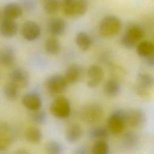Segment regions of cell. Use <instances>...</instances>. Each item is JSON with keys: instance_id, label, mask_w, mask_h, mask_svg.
Wrapping results in <instances>:
<instances>
[{"instance_id": "cell-18", "label": "cell", "mask_w": 154, "mask_h": 154, "mask_svg": "<svg viewBox=\"0 0 154 154\" xmlns=\"http://www.w3.org/2000/svg\"><path fill=\"white\" fill-rule=\"evenodd\" d=\"M16 61V55L13 49L10 46L3 48L0 53V61L1 64L6 67L13 66Z\"/></svg>"}, {"instance_id": "cell-9", "label": "cell", "mask_w": 154, "mask_h": 154, "mask_svg": "<svg viewBox=\"0 0 154 154\" xmlns=\"http://www.w3.org/2000/svg\"><path fill=\"white\" fill-rule=\"evenodd\" d=\"M41 29L38 23L32 20H28L23 23L21 34L23 37L29 42L34 41L39 37Z\"/></svg>"}, {"instance_id": "cell-3", "label": "cell", "mask_w": 154, "mask_h": 154, "mask_svg": "<svg viewBox=\"0 0 154 154\" xmlns=\"http://www.w3.org/2000/svg\"><path fill=\"white\" fill-rule=\"evenodd\" d=\"M103 114L102 106L97 103H88L79 111V117L85 123L94 124L99 122Z\"/></svg>"}, {"instance_id": "cell-23", "label": "cell", "mask_w": 154, "mask_h": 154, "mask_svg": "<svg viewBox=\"0 0 154 154\" xmlns=\"http://www.w3.org/2000/svg\"><path fill=\"white\" fill-rule=\"evenodd\" d=\"M20 88L15 83L10 81L4 87L3 92L5 97L10 100H16L19 96Z\"/></svg>"}, {"instance_id": "cell-14", "label": "cell", "mask_w": 154, "mask_h": 154, "mask_svg": "<svg viewBox=\"0 0 154 154\" xmlns=\"http://www.w3.org/2000/svg\"><path fill=\"white\" fill-rule=\"evenodd\" d=\"M18 25L15 20L1 17L0 31L1 35L6 38L14 37L17 32Z\"/></svg>"}, {"instance_id": "cell-15", "label": "cell", "mask_w": 154, "mask_h": 154, "mask_svg": "<svg viewBox=\"0 0 154 154\" xmlns=\"http://www.w3.org/2000/svg\"><path fill=\"white\" fill-rule=\"evenodd\" d=\"M22 11L23 8L21 5L15 2H10L4 7L1 17L15 20L22 15Z\"/></svg>"}, {"instance_id": "cell-28", "label": "cell", "mask_w": 154, "mask_h": 154, "mask_svg": "<svg viewBox=\"0 0 154 154\" xmlns=\"http://www.w3.org/2000/svg\"><path fill=\"white\" fill-rule=\"evenodd\" d=\"M64 149L63 145L55 140L49 141L45 146L46 154H63Z\"/></svg>"}, {"instance_id": "cell-37", "label": "cell", "mask_w": 154, "mask_h": 154, "mask_svg": "<svg viewBox=\"0 0 154 154\" xmlns=\"http://www.w3.org/2000/svg\"><path fill=\"white\" fill-rule=\"evenodd\" d=\"M146 65L150 67H154V54L144 58Z\"/></svg>"}, {"instance_id": "cell-24", "label": "cell", "mask_w": 154, "mask_h": 154, "mask_svg": "<svg viewBox=\"0 0 154 154\" xmlns=\"http://www.w3.org/2000/svg\"><path fill=\"white\" fill-rule=\"evenodd\" d=\"M75 43L81 51H86L91 45V39L86 32L81 31L75 37Z\"/></svg>"}, {"instance_id": "cell-12", "label": "cell", "mask_w": 154, "mask_h": 154, "mask_svg": "<svg viewBox=\"0 0 154 154\" xmlns=\"http://www.w3.org/2000/svg\"><path fill=\"white\" fill-rule=\"evenodd\" d=\"M10 81L17 84L20 88H25L29 83V75L26 70L22 67H16L10 73Z\"/></svg>"}, {"instance_id": "cell-30", "label": "cell", "mask_w": 154, "mask_h": 154, "mask_svg": "<svg viewBox=\"0 0 154 154\" xmlns=\"http://www.w3.org/2000/svg\"><path fill=\"white\" fill-rule=\"evenodd\" d=\"M44 11L49 14L56 13L61 7L60 0H44L43 2Z\"/></svg>"}, {"instance_id": "cell-34", "label": "cell", "mask_w": 154, "mask_h": 154, "mask_svg": "<svg viewBox=\"0 0 154 154\" xmlns=\"http://www.w3.org/2000/svg\"><path fill=\"white\" fill-rule=\"evenodd\" d=\"M133 90L134 91V92L140 97L143 98V99H147L150 97V91L149 90L145 88L140 85H139L138 84H137V83L134 85L133 87Z\"/></svg>"}, {"instance_id": "cell-33", "label": "cell", "mask_w": 154, "mask_h": 154, "mask_svg": "<svg viewBox=\"0 0 154 154\" xmlns=\"http://www.w3.org/2000/svg\"><path fill=\"white\" fill-rule=\"evenodd\" d=\"M30 117L32 121L35 124L42 125L44 124L47 120V114L45 110L40 109L31 111Z\"/></svg>"}, {"instance_id": "cell-7", "label": "cell", "mask_w": 154, "mask_h": 154, "mask_svg": "<svg viewBox=\"0 0 154 154\" xmlns=\"http://www.w3.org/2000/svg\"><path fill=\"white\" fill-rule=\"evenodd\" d=\"M50 111L58 119L68 118L71 113V106L69 99L64 96L57 97L51 103Z\"/></svg>"}, {"instance_id": "cell-22", "label": "cell", "mask_w": 154, "mask_h": 154, "mask_svg": "<svg viewBox=\"0 0 154 154\" xmlns=\"http://www.w3.org/2000/svg\"><path fill=\"white\" fill-rule=\"evenodd\" d=\"M0 134V149L1 150H5L9 147L13 141L9 127L5 125H1Z\"/></svg>"}, {"instance_id": "cell-25", "label": "cell", "mask_w": 154, "mask_h": 154, "mask_svg": "<svg viewBox=\"0 0 154 154\" xmlns=\"http://www.w3.org/2000/svg\"><path fill=\"white\" fill-rule=\"evenodd\" d=\"M136 50L138 55L146 58L154 54V45L149 41H142L137 44Z\"/></svg>"}, {"instance_id": "cell-16", "label": "cell", "mask_w": 154, "mask_h": 154, "mask_svg": "<svg viewBox=\"0 0 154 154\" xmlns=\"http://www.w3.org/2000/svg\"><path fill=\"white\" fill-rule=\"evenodd\" d=\"M140 143V137L135 132L128 131L124 134L122 140L123 149L127 151L132 150L137 148Z\"/></svg>"}, {"instance_id": "cell-26", "label": "cell", "mask_w": 154, "mask_h": 154, "mask_svg": "<svg viewBox=\"0 0 154 154\" xmlns=\"http://www.w3.org/2000/svg\"><path fill=\"white\" fill-rule=\"evenodd\" d=\"M137 84L150 90L154 87V76L149 73H139L137 77Z\"/></svg>"}, {"instance_id": "cell-1", "label": "cell", "mask_w": 154, "mask_h": 154, "mask_svg": "<svg viewBox=\"0 0 154 154\" xmlns=\"http://www.w3.org/2000/svg\"><path fill=\"white\" fill-rule=\"evenodd\" d=\"M144 31L143 28L135 23L129 24L120 38L121 45L126 49L135 47L138 41L143 38Z\"/></svg>"}, {"instance_id": "cell-11", "label": "cell", "mask_w": 154, "mask_h": 154, "mask_svg": "<svg viewBox=\"0 0 154 154\" xmlns=\"http://www.w3.org/2000/svg\"><path fill=\"white\" fill-rule=\"evenodd\" d=\"M23 105L31 111L40 109L42 106V100L36 93L29 92L25 94L22 97Z\"/></svg>"}, {"instance_id": "cell-4", "label": "cell", "mask_w": 154, "mask_h": 154, "mask_svg": "<svg viewBox=\"0 0 154 154\" xmlns=\"http://www.w3.org/2000/svg\"><path fill=\"white\" fill-rule=\"evenodd\" d=\"M61 8L66 16L79 17L87 11L88 2L87 0H63Z\"/></svg>"}, {"instance_id": "cell-17", "label": "cell", "mask_w": 154, "mask_h": 154, "mask_svg": "<svg viewBox=\"0 0 154 154\" xmlns=\"http://www.w3.org/2000/svg\"><path fill=\"white\" fill-rule=\"evenodd\" d=\"M66 28V24L64 20L60 18L51 19L48 24V29L49 33L54 36H58L63 34Z\"/></svg>"}, {"instance_id": "cell-29", "label": "cell", "mask_w": 154, "mask_h": 154, "mask_svg": "<svg viewBox=\"0 0 154 154\" xmlns=\"http://www.w3.org/2000/svg\"><path fill=\"white\" fill-rule=\"evenodd\" d=\"M45 48L48 54L51 55H56L60 50V44L55 37H51L46 39L45 44Z\"/></svg>"}, {"instance_id": "cell-21", "label": "cell", "mask_w": 154, "mask_h": 154, "mask_svg": "<svg viewBox=\"0 0 154 154\" xmlns=\"http://www.w3.org/2000/svg\"><path fill=\"white\" fill-rule=\"evenodd\" d=\"M109 131L103 126H97L92 128L88 132L89 138L95 141L105 140L109 136Z\"/></svg>"}, {"instance_id": "cell-27", "label": "cell", "mask_w": 154, "mask_h": 154, "mask_svg": "<svg viewBox=\"0 0 154 154\" xmlns=\"http://www.w3.org/2000/svg\"><path fill=\"white\" fill-rule=\"evenodd\" d=\"M42 131L36 127L29 128L25 134L26 140L32 144L39 143L42 139Z\"/></svg>"}, {"instance_id": "cell-36", "label": "cell", "mask_w": 154, "mask_h": 154, "mask_svg": "<svg viewBox=\"0 0 154 154\" xmlns=\"http://www.w3.org/2000/svg\"><path fill=\"white\" fill-rule=\"evenodd\" d=\"M73 154H91V150L90 151L88 148L85 146H81L76 148Z\"/></svg>"}, {"instance_id": "cell-35", "label": "cell", "mask_w": 154, "mask_h": 154, "mask_svg": "<svg viewBox=\"0 0 154 154\" xmlns=\"http://www.w3.org/2000/svg\"><path fill=\"white\" fill-rule=\"evenodd\" d=\"M22 7L26 11H31L35 7V0H22Z\"/></svg>"}, {"instance_id": "cell-32", "label": "cell", "mask_w": 154, "mask_h": 154, "mask_svg": "<svg viewBox=\"0 0 154 154\" xmlns=\"http://www.w3.org/2000/svg\"><path fill=\"white\" fill-rule=\"evenodd\" d=\"M109 70L111 78L119 81L122 80L126 75L125 70L119 65L110 64Z\"/></svg>"}, {"instance_id": "cell-13", "label": "cell", "mask_w": 154, "mask_h": 154, "mask_svg": "<svg viewBox=\"0 0 154 154\" xmlns=\"http://www.w3.org/2000/svg\"><path fill=\"white\" fill-rule=\"evenodd\" d=\"M82 135V129L76 122H71L67 125L65 129L66 140L70 143H74L79 140Z\"/></svg>"}, {"instance_id": "cell-31", "label": "cell", "mask_w": 154, "mask_h": 154, "mask_svg": "<svg viewBox=\"0 0 154 154\" xmlns=\"http://www.w3.org/2000/svg\"><path fill=\"white\" fill-rule=\"evenodd\" d=\"M109 146L105 140L95 141L91 149V154H109Z\"/></svg>"}, {"instance_id": "cell-8", "label": "cell", "mask_w": 154, "mask_h": 154, "mask_svg": "<svg viewBox=\"0 0 154 154\" xmlns=\"http://www.w3.org/2000/svg\"><path fill=\"white\" fill-rule=\"evenodd\" d=\"M127 124L134 129H141L146 124V116L144 112L138 108H134L126 112Z\"/></svg>"}, {"instance_id": "cell-5", "label": "cell", "mask_w": 154, "mask_h": 154, "mask_svg": "<svg viewBox=\"0 0 154 154\" xmlns=\"http://www.w3.org/2000/svg\"><path fill=\"white\" fill-rule=\"evenodd\" d=\"M68 84L63 75L54 74L46 78L45 81V88L48 94L54 96L64 92Z\"/></svg>"}, {"instance_id": "cell-6", "label": "cell", "mask_w": 154, "mask_h": 154, "mask_svg": "<svg viewBox=\"0 0 154 154\" xmlns=\"http://www.w3.org/2000/svg\"><path fill=\"white\" fill-rule=\"evenodd\" d=\"M126 124V112L120 108L114 110L107 120V128L114 134L122 133Z\"/></svg>"}, {"instance_id": "cell-20", "label": "cell", "mask_w": 154, "mask_h": 154, "mask_svg": "<svg viewBox=\"0 0 154 154\" xmlns=\"http://www.w3.org/2000/svg\"><path fill=\"white\" fill-rule=\"evenodd\" d=\"M81 72V67L78 64H73L67 68L64 76L68 84H75L80 79Z\"/></svg>"}, {"instance_id": "cell-10", "label": "cell", "mask_w": 154, "mask_h": 154, "mask_svg": "<svg viewBox=\"0 0 154 154\" xmlns=\"http://www.w3.org/2000/svg\"><path fill=\"white\" fill-rule=\"evenodd\" d=\"M87 86L89 88H95L99 85L104 77V72L101 66L97 64L90 66L87 70Z\"/></svg>"}, {"instance_id": "cell-38", "label": "cell", "mask_w": 154, "mask_h": 154, "mask_svg": "<svg viewBox=\"0 0 154 154\" xmlns=\"http://www.w3.org/2000/svg\"><path fill=\"white\" fill-rule=\"evenodd\" d=\"M16 154H28V152L25 149H20L16 151Z\"/></svg>"}, {"instance_id": "cell-2", "label": "cell", "mask_w": 154, "mask_h": 154, "mask_svg": "<svg viewBox=\"0 0 154 154\" xmlns=\"http://www.w3.org/2000/svg\"><path fill=\"white\" fill-rule=\"evenodd\" d=\"M122 27L120 19L114 15H109L103 17L99 25L100 34L105 38L113 37L119 33Z\"/></svg>"}, {"instance_id": "cell-19", "label": "cell", "mask_w": 154, "mask_h": 154, "mask_svg": "<svg viewBox=\"0 0 154 154\" xmlns=\"http://www.w3.org/2000/svg\"><path fill=\"white\" fill-rule=\"evenodd\" d=\"M121 88L120 81L111 78L105 83L103 91L106 96L115 97L119 95L121 92Z\"/></svg>"}]
</instances>
